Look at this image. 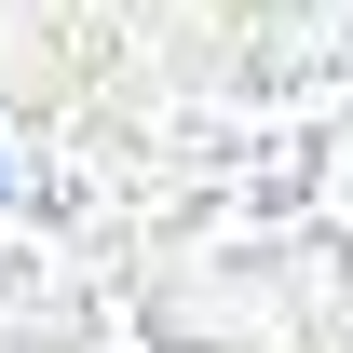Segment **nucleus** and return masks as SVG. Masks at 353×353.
<instances>
[]
</instances>
